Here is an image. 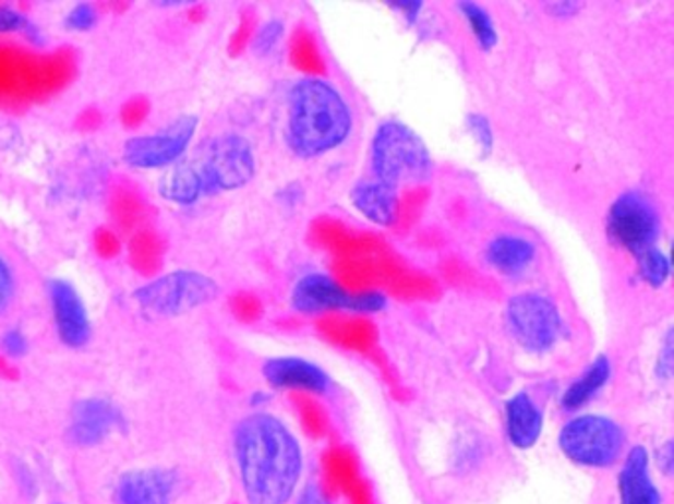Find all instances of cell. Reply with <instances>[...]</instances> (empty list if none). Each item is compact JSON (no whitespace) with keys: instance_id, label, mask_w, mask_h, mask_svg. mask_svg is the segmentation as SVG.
<instances>
[{"instance_id":"1","label":"cell","mask_w":674,"mask_h":504,"mask_svg":"<svg viewBox=\"0 0 674 504\" xmlns=\"http://www.w3.org/2000/svg\"><path fill=\"white\" fill-rule=\"evenodd\" d=\"M243 493L250 504H285L303 475V449L284 421L265 411L243 418L233 433Z\"/></svg>"},{"instance_id":"2","label":"cell","mask_w":674,"mask_h":504,"mask_svg":"<svg viewBox=\"0 0 674 504\" xmlns=\"http://www.w3.org/2000/svg\"><path fill=\"white\" fill-rule=\"evenodd\" d=\"M257 160L250 139L224 133L190 148L158 180V196L177 206H194L204 199L236 192L252 182Z\"/></svg>"},{"instance_id":"3","label":"cell","mask_w":674,"mask_h":504,"mask_svg":"<svg viewBox=\"0 0 674 504\" xmlns=\"http://www.w3.org/2000/svg\"><path fill=\"white\" fill-rule=\"evenodd\" d=\"M352 127V109L327 80L301 77L289 87L285 143L296 157H325L347 143Z\"/></svg>"},{"instance_id":"4","label":"cell","mask_w":674,"mask_h":504,"mask_svg":"<svg viewBox=\"0 0 674 504\" xmlns=\"http://www.w3.org/2000/svg\"><path fill=\"white\" fill-rule=\"evenodd\" d=\"M372 179L398 190L432 179L435 163L422 135L398 119L382 121L370 139Z\"/></svg>"},{"instance_id":"5","label":"cell","mask_w":674,"mask_h":504,"mask_svg":"<svg viewBox=\"0 0 674 504\" xmlns=\"http://www.w3.org/2000/svg\"><path fill=\"white\" fill-rule=\"evenodd\" d=\"M220 295V285L210 275L194 269H174L151 279L133 291V301L147 319H174L210 305Z\"/></svg>"},{"instance_id":"6","label":"cell","mask_w":674,"mask_h":504,"mask_svg":"<svg viewBox=\"0 0 674 504\" xmlns=\"http://www.w3.org/2000/svg\"><path fill=\"white\" fill-rule=\"evenodd\" d=\"M558 445L569 461L591 469H605L622 457L625 431L612 418L580 413L559 430Z\"/></svg>"},{"instance_id":"7","label":"cell","mask_w":674,"mask_h":504,"mask_svg":"<svg viewBox=\"0 0 674 504\" xmlns=\"http://www.w3.org/2000/svg\"><path fill=\"white\" fill-rule=\"evenodd\" d=\"M508 335L530 355H546L564 335V319L549 295L522 291L508 299L505 309Z\"/></svg>"},{"instance_id":"8","label":"cell","mask_w":674,"mask_h":504,"mask_svg":"<svg viewBox=\"0 0 674 504\" xmlns=\"http://www.w3.org/2000/svg\"><path fill=\"white\" fill-rule=\"evenodd\" d=\"M605 231L615 248L637 257L645 250L659 245L663 231L661 212L643 190H625L607 211Z\"/></svg>"},{"instance_id":"9","label":"cell","mask_w":674,"mask_h":504,"mask_svg":"<svg viewBox=\"0 0 674 504\" xmlns=\"http://www.w3.org/2000/svg\"><path fill=\"white\" fill-rule=\"evenodd\" d=\"M198 127V117L180 116L157 133L129 139L123 145L127 167L137 170H167L177 165L192 148Z\"/></svg>"},{"instance_id":"10","label":"cell","mask_w":674,"mask_h":504,"mask_svg":"<svg viewBox=\"0 0 674 504\" xmlns=\"http://www.w3.org/2000/svg\"><path fill=\"white\" fill-rule=\"evenodd\" d=\"M46 287L60 343L74 350L87 347L92 340V319L77 287L63 277H52Z\"/></svg>"},{"instance_id":"11","label":"cell","mask_w":674,"mask_h":504,"mask_svg":"<svg viewBox=\"0 0 674 504\" xmlns=\"http://www.w3.org/2000/svg\"><path fill=\"white\" fill-rule=\"evenodd\" d=\"M119 425H123V418L111 401L101 398L82 399L72 410L68 437L80 447H94L97 443L106 442Z\"/></svg>"},{"instance_id":"12","label":"cell","mask_w":674,"mask_h":504,"mask_svg":"<svg viewBox=\"0 0 674 504\" xmlns=\"http://www.w3.org/2000/svg\"><path fill=\"white\" fill-rule=\"evenodd\" d=\"M262 372L267 384L277 389H303L323 396L333 384L325 368L301 357L269 358L265 360Z\"/></svg>"},{"instance_id":"13","label":"cell","mask_w":674,"mask_h":504,"mask_svg":"<svg viewBox=\"0 0 674 504\" xmlns=\"http://www.w3.org/2000/svg\"><path fill=\"white\" fill-rule=\"evenodd\" d=\"M289 303L301 315H323L330 311H348L350 293L330 275L313 272L297 279Z\"/></svg>"},{"instance_id":"14","label":"cell","mask_w":674,"mask_h":504,"mask_svg":"<svg viewBox=\"0 0 674 504\" xmlns=\"http://www.w3.org/2000/svg\"><path fill=\"white\" fill-rule=\"evenodd\" d=\"M350 204L364 220L380 228H390L398 218L400 192L382 184L378 180L362 179L350 189Z\"/></svg>"},{"instance_id":"15","label":"cell","mask_w":674,"mask_h":504,"mask_svg":"<svg viewBox=\"0 0 674 504\" xmlns=\"http://www.w3.org/2000/svg\"><path fill=\"white\" fill-rule=\"evenodd\" d=\"M619 503L661 504V493L651 477V455L643 445H635L623 459L619 471Z\"/></svg>"},{"instance_id":"16","label":"cell","mask_w":674,"mask_h":504,"mask_svg":"<svg viewBox=\"0 0 674 504\" xmlns=\"http://www.w3.org/2000/svg\"><path fill=\"white\" fill-rule=\"evenodd\" d=\"M505 423L508 442L517 449H530L537 445L544 430V411L527 392H518L506 399Z\"/></svg>"},{"instance_id":"17","label":"cell","mask_w":674,"mask_h":504,"mask_svg":"<svg viewBox=\"0 0 674 504\" xmlns=\"http://www.w3.org/2000/svg\"><path fill=\"white\" fill-rule=\"evenodd\" d=\"M174 475L165 469H141L121 477L117 496L121 504H169Z\"/></svg>"},{"instance_id":"18","label":"cell","mask_w":674,"mask_h":504,"mask_svg":"<svg viewBox=\"0 0 674 504\" xmlns=\"http://www.w3.org/2000/svg\"><path fill=\"white\" fill-rule=\"evenodd\" d=\"M537 255V245L518 233H498L485 248V262L506 277L527 274Z\"/></svg>"},{"instance_id":"19","label":"cell","mask_w":674,"mask_h":504,"mask_svg":"<svg viewBox=\"0 0 674 504\" xmlns=\"http://www.w3.org/2000/svg\"><path fill=\"white\" fill-rule=\"evenodd\" d=\"M610 380H612V360L603 355L593 358L590 367L564 389L559 399L562 410L580 411L581 408H586L591 399L610 384Z\"/></svg>"},{"instance_id":"20","label":"cell","mask_w":674,"mask_h":504,"mask_svg":"<svg viewBox=\"0 0 674 504\" xmlns=\"http://www.w3.org/2000/svg\"><path fill=\"white\" fill-rule=\"evenodd\" d=\"M457 11L464 16L465 24L469 26V31L473 34L477 46L483 52L495 50L501 36H498V31H496L493 16L489 14L485 7L474 2V0H464V2H457Z\"/></svg>"},{"instance_id":"21","label":"cell","mask_w":674,"mask_h":504,"mask_svg":"<svg viewBox=\"0 0 674 504\" xmlns=\"http://www.w3.org/2000/svg\"><path fill=\"white\" fill-rule=\"evenodd\" d=\"M637 263V275L645 285H649L651 289H661L669 284L671 275H673V262L669 257V253L663 252L659 245L645 250L635 257Z\"/></svg>"},{"instance_id":"22","label":"cell","mask_w":674,"mask_h":504,"mask_svg":"<svg viewBox=\"0 0 674 504\" xmlns=\"http://www.w3.org/2000/svg\"><path fill=\"white\" fill-rule=\"evenodd\" d=\"M0 34H22L34 46H44L43 31L34 22L12 7H0Z\"/></svg>"},{"instance_id":"23","label":"cell","mask_w":674,"mask_h":504,"mask_svg":"<svg viewBox=\"0 0 674 504\" xmlns=\"http://www.w3.org/2000/svg\"><path fill=\"white\" fill-rule=\"evenodd\" d=\"M465 127H467V133L473 139L474 145L479 148L481 158L491 157L493 151H495V131L491 125V119L485 113L471 111V113L465 116Z\"/></svg>"},{"instance_id":"24","label":"cell","mask_w":674,"mask_h":504,"mask_svg":"<svg viewBox=\"0 0 674 504\" xmlns=\"http://www.w3.org/2000/svg\"><path fill=\"white\" fill-rule=\"evenodd\" d=\"M284 22L277 21V19L264 22L255 32V36H253L252 52L255 56H260V58L269 56L279 46V43L284 40Z\"/></svg>"},{"instance_id":"25","label":"cell","mask_w":674,"mask_h":504,"mask_svg":"<svg viewBox=\"0 0 674 504\" xmlns=\"http://www.w3.org/2000/svg\"><path fill=\"white\" fill-rule=\"evenodd\" d=\"M388 305H390V301L382 291H360V293H350L348 313L378 315V313H384Z\"/></svg>"},{"instance_id":"26","label":"cell","mask_w":674,"mask_h":504,"mask_svg":"<svg viewBox=\"0 0 674 504\" xmlns=\"http://www.w3.org/2000/svg\"><path fill=\"white\" fill-rule=\"evenodd\" d=\"M97 24V11L92 2H77L63 19V26L70 32L94 31Z\"/></svg>"},{"instance_id":"27","label":"cell","mask_w":674,"mask_h":504,"mask_svg":"<svg viewBox=\"0 0 674 504\" xmlns=\"http://www.w3.org/2000/svg\"><path fill=\"white\" fill-rule=\"evenodd\" d=\"M674 370V331L673 326L664 333L663 345L659 348V355H657V364H654V372H657V379L669 382L673 379Z\"/></svg>"},{"instance_id":"28","label":"cell","mask_w":674,"mask_h":504,"mask_svg":"<svg viewBox=\"0 0 674 504\" xmlns=\"http://www.w3.org/2000/svg\"><path fill=\"white\" fill-rule=\"evenodd\" d=\"M0 350L9 358H22L28 355L31 343L21 328H7L0 335Z\"/></svg>"},{"instance_id":"29","label":"cell","mask_w":674,"mask_h":504,"mask_svg":"<svg viewBox=\"0 0 674 504\" xmlns=\"http://www.w3.org/2000/svg\"><path fill=\"white\" fill-rule=\"evenodd\" d=\"M14 295H16V277L11 263L0 255V315L11 307Z\"/></svg>"},{"instance_id":"30","label":"cell","mask_w":674,"mask_h":504,"mask_svg":"<svg viewBox=\"0 0 674 504\" xmlns=\"http://www.w3.org/2000/svg\"><path fill=\"white\" fill-rule=\"evenodd\" d=\"M423 7H425V4H423L422 0H401V2H388V9H392V11H398L401 19L406 21V24H410V26H413V24H418V22H420V19H422Z\"/></svg>"},{"instance_id":"31","label":"cell","mask_w":674,"mask_h":504,"mask_svg":"<svg viewBox=\"0 0 674 504\" xmlns=\"http://www.w3.org/2000/svg\"><path fill=\"white\" fill-rule=\"evenodd\" d=\"M544 9L550 16L559 19V21H568V19H574L576 14H580L583 4L576 2V0H556V2H546Z\"/></svg>"},{"instance_id":"32","label":"cell","mask_w":674,"mask_h":504,"mask_svg":"<svg viewBox=\"0 0 674 504\" xmlns=\"http://www.w3.org/2000/svg\"><path fill=\"white\" fill-rule=\"evenodd\" d=\"M657 465H659V469H661L664 475L673 473L674 447L671 440L664 443L663 447L657 452Z\"/></svg>"},{"instance_id":"33","label":"cell","mask_w":674,"mask_h":504,"mask_svg":"<svg viewBox=\"0 0 674 504\" xmlns=\"http://www.w3.org/2000/svg\"><path fill=\"white\" fill-rule=\"evenodd\" d=\"M297 504H333L316 484H309L305 491L299 496Z\"/></svg>"}]
</instances>
